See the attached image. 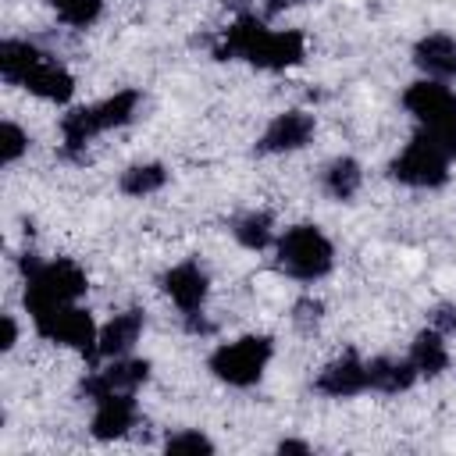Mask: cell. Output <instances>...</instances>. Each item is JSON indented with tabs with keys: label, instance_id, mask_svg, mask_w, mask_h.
Here are the masks:
<instances>
[{
	"label": "cell",
	"instance_id": "1",
	"mask_svg": "<svg viewBox=\"0 0 456 456\" xmlns=\"http://www.w3.org/2000/svg\"><path fill=\"white\" fill-rule=\"evenodd\" d=\"M86 271L75 260H50V264H36L28 260V274H25V306L28 314H46L53 306L64 303H78L86 296Z\"/></svg>",
	"mask_w": 456,
	"mask_h": 456
},
{
	"label": "cell",
	"instance_id": "2",
	"mask_svg": "<svg viewBox=\"0 0 456 456\" xmlns=\"http://www.w3.org/2000/svg\"><path fill=\"white\" fill-rule=\"evenodd\" d=\"M335 246L317 224H292L278 235V267L299 281H317L331 271Z\"/></svg>",
	"mask_w": 456,
	"mask_h": 456
},
{
	"label": "cell",
	"instance_id": "3",
	"mask_svg": "<svg viewBox=\"0 0 456 456\" xmlns=\"http://www.w3.org/2000/svg\"><path fill=\"white\" fill-rule=\"evenodd\" d=\"M403 107L424 125V132H431L442 142L449 157H456V93L445 82L438 78L413 82L403 93Z\"/></svg>",
	"mask_w": 456,
	"mask_h": 456
},
{
	"label": "cell",
	"instance_id": "4",
	"mask_svg": "<svg viewBox=\"0 0 456 456\" xmlns=\"http://www.w3.org/2000/svg\"><path fill=\"white\" fill-rule=\"evenodd\" d=\"M271 356H274V342L267 335H242L210 353V370L217 381L232 388H249L264 378Z\"/></svg>",
	"mask_w": 456,
	"mask_h": 456
},
{
	"label": "cell",
	"instance_id": "5",
	"mask_svg": "<svg viewBox=\"0 0 456 456\" xmlns=\"http://www.w3.org/2000/svg\"><path fill=\"white\" fill-rule=\"evenodd\" d=\"M449 160L452 157L428 132H420L392 160V178L403 185H413V189H438L449 178Z\"/></svg>",
	"mask_w": 456,
	"mask_h": 456
},
{
	"label": "cell",
	"instance_id": "6",
	"mask_svg": "<svg viewBox=\"0 0 456 456\" xmlns=\"http://www.w3.org/2000/svg\"><path fill=\"white\" fill-rule=\"evenodd\" d=\"M36 331L57 346H71V349H82V353H96V321L89 310H82L78 303H64V306H53L46 314H36L32 317Z\"/></svg>",
	"mask_w": 456,
	"mask_h": 456
},
{
	"label": "cell",
	"instance_id": "7",
	"mask_svg": "<svg viewBox=\"0 0 456 456\" xmlns=\"http://www.w3.org/2000/svg\"><path fill=\"white\" fill-rule=\"evenodd\" d=\"M303 53H306L303 32H296V28H264L256 36V43L249 46L246 61L264 68V71H285V68L299 64Z\"/></svg>",
	"mask_w": 456,
	"mask_h": 456
},
{
	"label": "cell",
	"instance_id": "8",
	"mask_svg": "<svg viewBox=\"0 0 456 456\" xmlns=\"http://www.w3.org/2000/svg\"><path fill=\"white\" fill-rule=\"evenodd\" d=\"M150 378V363L146 360H132V356H114L107 367L93 370L86 381H82V395L89 403L110 395V392H135L142 381Z\"/></svg>",
	"mask_w": 456,
	"mask_h": 456
},
{
	"label": "cell",
	"instance_id": "9",
	"mask_svg": "<svg viewBox=\"0 0 456 456\" xmlns=\"http://www.w3.org/2000/svg\"><path fill=\"white\" fill-rule=\"evenodd\" d=\"M160 289L171 296V303L182 310V314H200L203 303H207V292H210V278L200 264L185 260V264H175L164 278H160Z\"/></svg>",
	"mask_w": 456,
	"mask_h": 456
},
{
	"label": "cell",
	"instance_id": "10",
	"mask_svg": "<svg viewBox=\"0 0 456 456\" xmlns=\"http://www.w3.org/2000/svg\"><path fill=\"white\" fill-rule=\"evenodd\" d=\"M310 135H314V114H306V110H285V114H278L264 128L256 150L260 153H292V150H303L310 142Z\"/></svg>",
	"mask_w": 456,
	"mask_h": 456
},
{
	"label": "cell",
	"instance_id": "11",
	"mask_svg": "<svg viewBox=\"0 0 456 456\" xmlns=\"http://www.w3.org/2000/svg\"><path fill=\"white\" fill-rule=\"evenodd\" d=\"M139 420V410H135V399L132 392H110L103 399H96V410H93V435L100 442H110V438H121L128 428H135Z\"/></svg>",
	"mask_w": 456,
	"mask_h": 456
},
{
	"label": "cell",
	"instance_id": "12",
	"mask_svg": "<svg viewBox=\"0 0 456 456\" xmlns=\"http://www.w3.org/2000/svg\"><path fill=\"white\" fill-rule=\"evenodd\" d=\"M142 324H146L142 310L114 314V317L100 328V335H96V356H103V360L128 356V349H132V346L139 342V335H142Z\"/></svg>",
	"mask_w": 456,
	"mask_h": 456
},
{
	"label": "cell",
	"instance_id": "13",
	"mask_svg": "<svg viewBox=\"0 0 456 456\" xmlns=\"http://www.w3.org/2000/svg\"><path fill=\"white\" fill-rule=\"evenodd\" d=\"M367 363L356 360V356H342V360H331L321 374H317V392L331 395V399H349V395H360L367 392Z\"/></svg>",
	"mask_w": 456,
	"mask_h": 456
},
{
	"label": "cell",
	"instance_id": "14",
	"mask_svg": "<svg viewBox=\"0 0 456 456\" xmlns=\"http://www.w3.org/2000/svg\"><path fill=\"white\" fill-rule=\"evenodd\" d=\"M413 64H417L428 78H438V82L456 78V39L445 36V32H431V36L417 39V46H413Z\"/></svg>",
	"mask_w": 456,
	"mask_h": 456
},
{
	"label": "cell",
	"instance_id": "15",
	"mask_svg": "<svg viewBox=\"0 0 456 456\" xmlns=\"http://www.w3.org/2000/svg\"><path fill=\"white\" fill-rule=\"evenodd\" d=\"M18 86H25L32 96L50 100V103H64V100H71V93H75V78H71L57 61H46V57H39V61L25 71V78H21Z\"/></svg>",
	"mask_w": 456,
	"mask_h": 456
},
{
	"label": "cell",
	"instance_id": "16",
	"mask_svg": "<svg viewBox=\"0 0 456 456\" xmlns=\"http://www.w3.org/2000/svg\"><path fill=\"white\" fill-rule=\"evenodd\" d=\"M417 378L420 374H417V367H413L410 356H403V360L399 356H378V360L367 363V385L378 388V392H385V395L406 392Z\"/></svg>",
	"mask_w": 456,
	"mask_h": 456
},
{
	"label": "cell",
	"instance_id": "17",
	"mask_svg": "<svg viewBox=\"0 0 456 456\" xmlns=\"http://www.w3.org/2000/svg\"><path fill=\"white\" fill-rule=\"evenodd\" d=\"M410 360H413L417 374H424V378H438V374L449 367L445 335H442V331H435V328L428 324V328L413 338V346H410Z\"/></svg>",
	"mask_w": 456,
	"mask_h": 456
},
{
	"label": "cell",
	"instance_id": "18",
	"mask_svg": "<svg viewBox=\"0 0 456 456\" xmlns=\"http://www.w3.org/2000/svg\"><path fill=\"white\" fill-rule=\"evenodd\" d=\"M260 32H264V21H256L253 14L235 18V21L228 25V32L221 36V43L214 46V57H217V61H228V57H242V61H246V53H249V46L256 43Z\"/></svg>",
	"mask_w": 456,
	"mask_h": 456
},
{
	"label": "cell",
	"instance_id": "19",
	"mask_svg": "<svg viewBox=\"0 0 456 456\" xmlns=\"http://www.w3.org/2000/svg\"><path fill=\"white\" fill-rule=\"evenodd\" d=\"M135 107H139V93H135V89H121V93H114V96L93 103V121H96L100 132L121 128V125H128V121L135 118Z\"/></svg>",
	"mask_w": 456,
	"mask_h": 456
},
{
	"label": "cell",
	"instance_id": "20",
	"mask_svg": "<svg viewBox=\"0 0 456 456\" xmlns=\"http://www.w3.org/2000/svg\"><path fill=\"white\" fill-rule=\"evenodd\" d=\"M360 182H363V171L353 157H335L324 167V189L331 200H353L360 192Z\"/></svg>",
	"mask_w": 456,
	"mask_h": 456
},
{
	"label": "cell",
	"instance_id": "21",
	"mask_svg": "<svg viewBox=\"0 0 456 456\" xmlns=\"http://www.w3.org/2000/svg\"><path fill=\"white\" fill-rule=\"evenodd\" d=\"M39 57H43V53H39L32 43H25V39H4V43H0V75L18 86V82L25 78V71H28Z\"/></svg>",
	"mask_w": 456,
	"mask_h": 456
},
{
	"label": "cell",
	"instance_id": "22",
	"mask_svg": "<svg viewBox=\"0 0 456 456\" xmlns=\"http://www.w3.org/2000/svg\"><path fill=\"white\" fill-rule=\"evenodd\" d=\"M164 182H167L164 164H132V167L121 171L118 185H121L125 196H150V192L164 189Z\"/></svg>",
	"mask_w": 456,
	"mask_h": 456
},
{
	"label": "cell",
	"instance_id": "23",
	"mask_svg": "<svg viewBox=\"0 0 456 456\" xmlns=\"http://www.w3.org/2000/svg\"><path fill=\"white\" fill-rule=\"evenodd\" d=\"M232 232H235V239H239L246 249H267V246L274 242V224H271V217H267L264 210L242 214Z\"/></svg>",
	"mask_w": 456,
	"mask_h": 456
},
{
	"label": "cell",
	"instance_id": "24",
	"mask_svg": "<svg viewBox=\"0 0 456 456\" xmlns=\"http://www.w3.org/2000/svg\"><path fill=\"white\" fill-rule=\"evenodd\" d=\"M46 4L57 11L61 21H68L75 28L93 25L100 18V11H103V0H46Z\"/></svg>",
	"mask_w": 456,
	"mask_h": 456
},
{
	"label": "cell",
	"instance_id": "25",
	"mask_svg": "<svg viewBox=\"0 0 456 456\" xmlns=\"http://www.w3.org/2000/svg\"><path fill=\"white\" fill-rule=\"evenodd\" d=\"M25 150H28L25 128H18L14 121H4V125H0V160H4V164H14Z\"/></svg>",
	"mask_w": 456,
	"mask_h": 456
},
{
	"label": "cell",
	"instance_id": "26",
	"mask_svg": "<svg viewBox=\"0 0 456 456\" xmlns=\"http://www.w3.org/2000/svg\"><path fill=\"white\" fill-rule=\"evenodd\" d=\"M164 449L167 452H214V442L200 431H178V435H167Z\"/></svg>",
	"mask_w": 456,
	"mask_h": 456
},
{
	"label": "cell",
	"instance_id": "27",
	"mask_svg": "<svg viewBox=\"0 0 456 456\" xmlns=\"http://www.w3.org/2000/svg\"><path fill=\"white\" fill-rule=\"evenodd\" d=\"M321 299H314V296H303L296 306H292V321H296V328L299 331H314L317 328V321H321Z\"/></svg>",
	"mask_w": 456,
	"mask_h": 456
},
{
	"label": "cell",
	"instance_id": "28",
	"mask_svg": "<svg viewBox=\"0 0 456 456\" xmlns=\"http://www.w3.org/2000/svg\"><path fill=\"white\" fill-rule=\"evenodd\" d=\"M428 324H431L435 331H442V335H452V331H456V303H438V306L431 310Z\"/></svg>",
	"mask_w": 456,
	"mask_h": 456
},
{
	"label": "cell",
	"instance_id": "29",
	"mask_svg": "<svg viewBox=\"0 0 456 456\" xmlns=\"http://www.w3.org/2000/svg\"><path fill=\"white\" fill-rule=\"evenodd\" d=\"M14 342H18V324H14V317H11V314H4V342H0V346H4V353H7V349H14Z\"/></svg>",
	"mask_w": 456,
	"mask_h": 456
},
{
	"label": "cell",
	"instance_id": "30",
	"mask_svg": "<svg viewBox=\"0 0 456 456\" xmlns=\"http://www.w3.org/2000/svg\"><path fill=\"white\" fill-rule=\"evenodd\" d=\"M278 452H310V445L296 442V438H285V442H278Z\"/></svg>",
	"mask_w": 456,
	"mask_h": 456
},
{
	"label": "cell",
	"instance_id": "31",
	"mask_svg": "<svg viewBox=\"0 0 456 456\" xmlns=\"http://www.w3.org/2000/svg\"><path fill=\"white\" fill-rule=\"evenodd\" d=\"M296 4H306V0H267V11H271V14H278V11L296 7Z\"/></svg>",
	"mask_w": 456,
	"mask_h": 456
}]
</instances>
